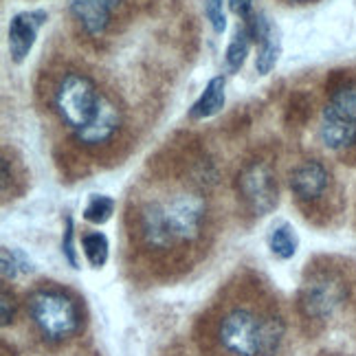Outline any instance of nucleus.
Returning a JSON list of instances; mask_svg holds the SVG:
<instances>
[{"label": "nucleus", "instance_id": "1", "mask_svg": "<svg viewBox=\"0 0 356 356\" xmlns=\"http://www.w3.org/2000/svg\"><path fill=\"white\" fill-rule=\"evenodd\" d=\"M218 343L234 356H275L284 343L286 323L280 314L234 308L218 321Z\"/></svg>", "mask_w": 356, "mask_h": 356}, {"label": "nucleus", "instance_id": "2", "mask_svg": "<svg viewBox=\"0 0 356 356\" xmlns=\"http://www.w3.org/2000/svg\"><path fill=\"white\" fill-rule=\"evenodd\" d=\"M29 317L47 341H64L79 330V308L73 297L58 289H40L29 301Z\"/></svg>", "mask_w": 356, "mask_h": 356}, {"label": "nucleus", "instance_id": "3", "mask_svg": "<svg viewBox=\"0 0 356 356\" xmlns=\"http://www.w3.org/2000/svg\"><path fill=\"white\" fill-rule=\"evenodd\" d=\"M102 92L95 86V81L79 71H68L58 81L56 95H53V106L60 119L73 132L84 128L86 123L97 113Z\"/></svg>", "mask_w": 356, "mask_h": 356}, {"label": "nucleus", "instance_id": "4", "mask_svg": "<svg viewBox=\"0 0 356 356\" xmlns=\"http://www.w3.org/2000/svg\"><path fill=\"white\" fill-rule=\"evenodd\" d=\"M348 286L343 277L332 270H317L301 284L297 306L306 319L325 321L337 314V310L346 304Z\"/></svg>", "mask_w": 356, "mask_h": 356}, {"label": "nucleus", "instance_id": "5", "mask_svg": "<svg viewBox=\"0 0 356 356\" xmlns=\"http://www.w3.org/2000/svg\"><path fill=\"white\" fill-rule=\"evenodd\" d=\"M238 194L244 207L253 216H266L277 207L280 202V185L277 174L266 161H249L238 172L236 178Z\"/></svg>", "mask_w": 356, "mask_h": 356}, {"label": "nucleus", "instance_id": "6", "mask_svg": "<svg viewBox=\"0 0 356 356\" xmlns=\"http://www.w3.org/2000/svg\"><path fill=\"white\" fill-rule=\"evenodd\" d=\"M165 204L168 225L174 242H196L207 222V200L196 191H183L170 198Z\"/></svg>", "mask_w": 356, "mask_h": 356}, {"label": "nucleus", "instance_id": "7", "mask_svg": "<svg viewBox=\"0 0 356 356\" xmlns=\"http://www.w3.org/2000/svg\"><path fill=\"white\" fill-rule=\"evenodd\" d=\"M49 13L42 9L20 11L9 20V53L16 64H22L31 53L40 29L47 24Z\"/></svg>", "mask_w": 356, "mask_h": 356}, {"label": "nucleus", "instance_id": "8", "mask_svg": "<svg viewBox=\"0 0 356 356\" xmlns=\"http://www.w3.org/2000/svg\"><path fill=\"white\" fill-rule=\"evenodd\" d=\"M121 128V111L115 106L111 97H106L102 92V99L97 106V113L86 123L84 128L75 130V141L79 145L95 147V145H104L113 139L117 130Z\"/></svg>", "mask_w": 356, "mask_h": 356}, {"label": "nucleus", "instance_id": "9", "mask_svg": "<svg viewBox=\"0 0 356 356\" xmlns=\"http://www.w3.org/2000/svg\"><path fill=\"white\" fill-rule=\"evenodd\" d=\"M139 236L143 244L152 251H168L176 244L168 225L165 204L161 200L145 202L139 211Z\"/></svg>", "mask_w": 356, "mask_h": 356}, {"label": "nucleus", "instance_id": "10", "mask_svg": "<svg viewBox=\"0 0 356 356\" xmlns=\"http://www.w3.org/2000/svg\"><path fill=\"white\" fill-rule=\"evenodd\" d=\"M123 0H68V11L90 38H102Z\"/></svg>", "mask_w": 356, "mask_h": 356}, {"label": "nucleus", "instance_id": "11", "mask_svg": "<svg viewBox=\"0 0 356 356\" xmlns=\"http://www.w3.org/2000/svg\"><path fill=\"white\" fill-rule=\"evenodd\" d=\"M289 185L293 189V194L304 200V202H312V200H319L327 185H330V172L323 165L321 161H304L291 172L289 178Z\"/></svg>", "mask_w": 356, "mask_h": 356}, {"label": "nucleus", "instance_id": "12", "mask_svg": "<svg viewBox=\"0 0 356 356\" xmlns=\"http://www.w3.org/2000/svg\"><path fill=\"white\" fill-rule=\"evenodd\" d=\"M321 143L327 149H348L356 143V123L341 119L332 113H321V126H319Z\"/></svg>", "mask_w": 356, "mask_h": 356}, {"label": "nucleus", "instance_id": "13", "mask_svg": "<svg viewBox=\"0 0 356 356\" xmlns=\"http://www.w3.org/2000/svg\"><path fill=\"white\" fill-rule=\"evenodd\" d=\"M225 88H227V84H225L222 75L211 77L209 84L204 86V90L200 92V97L194 102V106H191L189 117L194 119V121H202V119L216 117L225 108V99H227Z\"/></svg>", "mask_w": 356, "mask_h": 356}, {"label": "nucleus", "instance_id": "14", "mask_svg": "<svg viewBox=\"0 0 356 356\" xmlns=\"http://www.w3.org/2000/svg\"><path fill=\"white\" fill-rule=\"evenodd\" d=\"M323 111L356 123V81H341V84H337L330 90V102L325 104Z\"/></svg>", "mask_w": 356, "mask_h": 356}, {"label": "nucleus", "instance_id": "15", "mask_svg": "<svg viewBox=\"0 0 356 356\" xmlns=\"http://www.w3.org/2000/svg\"><path fill=\"white\" fill-rule=\"evenodd\" d=\"M259 49H257V58H255V71L259 75H268L275 64L280 62V56H282V35H280V29L277 24L273 22V26L268 29V33L259 40Z\"/></svg>", "mask_w": 356, "mask_h": 356}, {"label": "nucleus", "instance_id": "16", "mask_svg": "<svg viewBox=\"0 0 356 356\" xmlns=\"http://www.w3.org/2000/svg\"><path fill=\"white\" fill-rule=\"evenodd\" d=\"M31 270H33V262L26 257L24 251L9 249V246L0 249V273H3L5 282L16 280L18 275H29Z\"/></svg>", "mask_w": 356, "mask_h": 356}, {"label": "nucleus", "instance_id": "17", "mask_svg": "<svg viewBox=\"0 0 356 356\" xmlns=\"http://www.w3.org/2000/svg\"><path fill=\"white\" fill-rule=\"evenodd\" d=\"M251 44H253V35L249 33V29L242 24L240 29L236 31L234 40L229 42V49H227V56H225V66L229 73H238L240 68L244 66L246 62V56H249L251 51Z\"/></svg>", "mask_w": 356, "mask_h": 356}, {"label": "nucleus", "instance_id": "18", "mask_svg": "<svg viewBox=\"0 0 356 356\" xmlns=\"http://www.w3.org/2000/svg\"><path fill=\"white\" fill-rule=\"evenodd\" d=\"M268 246H270V253L280 257V259H291L297 253V246H299V238L295 234V229L291 225H277L273 227L270 236H268Z\"/></svg>", "mask_w": 356, "mask_h": 356}, {"label": "nucleus", "instance_id": "19", "mask_svg": "<svg viewBox=\"0 0 356 356\" xmlns=\"http://www.w3.org/2000/svg\"><path fill=\"white\" fill-rule=\"evenodd\" d=\"M81 249H84V255L92 268H102L108 262L111 244H108V238L102 231H90V234L81 238Z\"/></svg>", "mask_w": 356, "mask_h": 356}, {"label": "nucleus", "instance_id": "20", "mask_svg": "<svg viewBox=\"0 0 356 356\" xmlns=\"http://www.w3.org/2000/svg\"><path fill=\"white\" fill-rule=\"evenodd\" d=\"M113 213H115V200L111 196H99V194L90 196L86 209H84V218L92 225L108 222Z\"/></svg>", "mask_w": 356, "mask_h": 356}, {"label": "nucleus", "instance_id": "21", "mask_svg": "<svg viewBox=\"0 0 356 356\" xmlns=\"http://www.w3.org/2000/svg\"><path fill=\"white\" fill-rule=\"evenodd\" d=\"M62 255H64V259L68 262V266L79 268V262H77V249H75V222H73V216H66V220H64Z\"/></svg>", "mask_w": 356, "mask_h": 356}, {"label": "nucleus", "instance_id": "22", "mask_svg": "<svg viewBox=\"0 0 356 356\" xmlns=\"http://www.w3.org/2000/svg\"><path fill=\"white\" fill-rule=\"evenodd\" d=\"M204 16H207L211 29L220 35L227 29V16H225V0H204Z\"/></svg>", "mask_w": 356, "mask_h": 356}, {"label": "nucleus", "instance_id": "23", "mask_svg": "<svg viewBox=\"0 0 356 356\" xmlns=\"http://www.w3.org/2000/svg\"><path fill=\"white\" fill-rule=\"evenodd\" d=\"M16 310H18L16 295L9 293V289L3 286V293H0V323H3V327H7L16 319Z\"/></svg>", "mask_w": 356, "mask_h": 356}, {"label": "nucleus", "instance_id": "24", "mask_svg": "<svg viewBox=\"0 0 356 356\" xmlns=\"http://www.w3.org/2000/svg\"><path fill=\"white\" fill-rule=\"evenodd\" d=\"M191 178H194V183H198L200 187H207V185H213L216 183V168L211 165L209 161H196L194 168H191Z\"/></svg>", "mask_w": 356, "mask_h": 356}, {"label": "nucleus", "instance_id": "25", "mask_svg": "<svg viewBox=\"0 0 356 356\" xmlns=\"http://www.w3.org/2000/svg\"><path fill=\"white\" fill-rule=\"evenodd\" d=\"M310 117V108L304 95H297V97L291 99L289 104V111H286V119L291 123H304Z\"/></svg>", "mask_w": 356, "mask_h": 356}, {"label": "nucleus", "instance_id": "26", "mask_svg": "<svg viewBox=\"0 0 356 356\" xmlns=\"http://www.w3.org/2000/svg\"><path fill=\"white\" fill-rule=\"evenodd\" d=\"M229 9L242 20H246L253 13V0H229Z\"/></svg>", "mask_w": 356, "mask_h": 356}, {"label": "nucleus", "instance_id": "27", "mask_svg": "<svg viewBox=\"0 0 356 356\" xmlns=\"http://www.w3.org/2000/svg\"><path fill=\"white\" fill-rule=\"evenodd\" d=\"M297 3H306V0H297Z\"/></svg>", "mask_w": 356, "mask_h": 356}]
</instances>
